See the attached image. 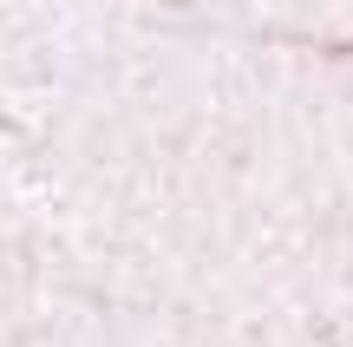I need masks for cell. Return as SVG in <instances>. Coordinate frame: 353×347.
<instances>
[{
    "label": "cell",
    "instance_id": "cell-1",
    "mask_svg": "<svg viewBox=\"0 0 353 347\" xmlns=\"http://www.w3.org/2000/svg\"><path fill=\"white\" fill-rule=\"evenodd\" d=\"M347 52H353V39H347Z\"/></svg>",
    "mask_w": 353,
    "mask_h": 347
}]
</instances>
